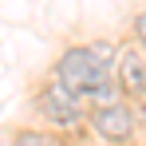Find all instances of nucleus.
<instances>
[{
    "instance_id": "obj_1",
    "label": "nucleus",
    "mask_w": 146,
    "mask_h": 146,
    "mask_svg": "<svg viewBox=\"0 0 146 146\" xmlns=\"http://www.w3.org/2000/svg\"><path fill=\"white\" fill-rule=\"evenodd\" d=\"M115 59H119V51L111 40H95V44H75L59 55V63H55V83L75 95L79 103L91 95L95 87L103 83H111L115 79Z\"/></svg>"
},
{
    "instance_id": "obj_2",
    "label": "nucleus",
    "mask_w": 146,
    "mask_h": 146,
    "mask_svg": "<svg viewBox=\"0 0 146 146\" xmlns=\"http://www.w3.org/2000/svg\"><path fill=\"white\" fill-rule=\"evenodd\" d=\"M36 111H40L48 122H55V126H75V122L83 119V103H79L75 95H67L55 79L36 95Z\"/></svg>"
},
{
    "instance_id": "obj_3",
    "label": "nucleus",
    "mask_w": 146,
    "mask_h": 146,
    "mask_svg": "<svg viewBox=\"0 0 146 146\" xmlns=\"http://www.w3.org/2000/svg\"><path fill=\"white\" fill-rule=\"evenodd\" d=\"M91 126L99 130V138H107V142H126L130 130H134V115H130V107L122 99H115V103L91 111Z\"/></svg>"
},
{
    "instance_id": "obj_4",
    "label": "nucleus",
    "mask_w": 146,
    "mask_h": 146,
    "mask_svg": "<svg viewBox=\"0 0 146 146\" xmlns=\"http://www.w3.org/2000/svg\"><path fill=\"white\" fill-rule=\"evenodd\" d=\"M119 75H115V87H122V91H130V95H146V59L138 55L134 48L119 51Z\"/></svg>"
},
{
    "instance_id": "obj_5",
    "label": "nucleus",
    "mask_w": 146,
    "mask_h": 146,
    "mask_svg": "<svg viewBox=\"0 0 146 146\" xmlns=\"http://www.w3.org/2000/svg\"><path fill=\"white\" fill-rule=\"evenodd\" d=\"M12 146H59V138H51V134H44V130H20Z\"/></svg>"
},
{
    "instance_id": "obj_6",
    "label": "nucleus",
    "mask_w": 146,
    "mask_h": 146,
    "mask_svg": "<svg viewBox=\"0 0 146 146\" xmlns=\"http://www.w3.org/2000/svg\"><path fill=\"white\" fill-rule=\"evenodd\" d=\"M134 36H138V44H146V8L134 16Z\"/></svg>"
}]
</instances>
